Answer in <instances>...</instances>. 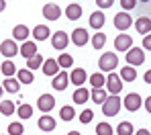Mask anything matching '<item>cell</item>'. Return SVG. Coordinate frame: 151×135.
<instances>
[{
  "instance_id": "1",
  "label": "cell",
  "mask_w": 151,
  "mask_h": 135,
  "mask_svg": "<svg viewBox=\"0 0 151 135\" xmlns=\"http://www.w3.org/2000/svg\"><path fill=\"white\" fill-rule=\"evenodd\" d=\"M116 66H119V57H116V53L106 51V53H102L100 57H98V68H100V72L112 74V72L116 70Z\"/></svg>"
},
{
  "instance_id": "2",
  "label": "cell",
  "mask_w": 151,
  "mask_h": 135,
  "mask_svg": "<svg viewBox=\"0 0 151 135\" xmlns=\"http://www.w3.org/2000/svg\"><path fill=\"white\" fill-rule=\"evenodd\" d=\"M121 98L119 96H108L104 103H102V113H104V117H116L119 115V110H121Z\"/></svg>"
},
{
  "instance_id": "3",
  "label": "cell",
  "mask_w": 151,
  "mask_h": 135,
  "mask_svg": "<svg viewBox=\"0 0 151 135\" xmlns=\"http://www.w3.org/2000/svg\"><path fill=\"white\" fill-rule=\"evenodd\" d=\"M68 43H70V35H68L65 31H55V33L51 35V45H53V49L63 51V49L68 47Z\"/></svg>"
},
{
  "instance_id": "4",
  "label": "cell",
  "mask_w": 151,
  "mask_h": 135,
  "mask_svg": "<svg viewBox=\"0 0 151 135\" xmlns=\"http://www.w3.org/2000/svg\"><path fill=\"white\" fill-rule=\"evenodd\" d=\"M143 61H145V53H143L141 47H131L127 51V66L135 68V66H141Z\"/></svg>"
},
{
  "instance_id": "5",
  "label": "cell",
  "mask_w": 151,
  "mask_h": 135,
  "mask_svg": "<svg viewBox=\"0 0 151 135\" xmlns=\"http://www.w3.org/2000/svg\"><path fill=\"white\" fill-rule=\"evenodd\" d=\"M133 47V37L131 35H127V33H121V35H116V39H114V49L116 51H129Z\"/></svg>"
},
{
  "instance_id": "6",
  "label": "cell",
  "mask_w": 151,
  "mask_h": 135,
  "mask_svg": "<svg viewBox=\"0 0 151 135\" xmlns=\"http://www.w3.org/2000/svg\"><path fill=\"white\" fill-rule=\"evenodd\" d=\"M0 53L4 55V57H14V55L19 53V45H17V41H12V39H4L2 43H0Z\"/></svg>"
},
{
  "instance_id": "7",
  "label": "cell",
  "mask_w": 151,
  "mask_h": 135,
  "mask_svg": "<svg viewBox=\"0 0 151 135\" xmlns=\"http://www.w3.org/2000/svg\"><path fill=\"white\" fill-rule=\"evenodd\" d=\"M123 105H125L127 110H131V113H135V110H139V107H141V96L137 94V92H131V94H127L125 100H121Z\"/></svg>"
},
{
  "instance_id": "8",
  "label": "cell",
  "mask_w": 151,
  "mask_h": 135,
  "mask_svg": "<svg viewBox=\"0 0 151 135\" xmlns=\"http://www.w3.org/2000/svg\"><path fill=\"white\" fill-rule=\"evenodd\" d=\"M112 23H114V27L119 29V31H127V29L133 25V19H131V14H129V12H116Z\"/></svg>"
},
{
  "instance_id": "9",
  "label": "cell",
  "mask_w": 151,
  "mask_h": 135,
  "mask_svg": "<svg viewBox=\"0 0 151 135\" xmlns=\"http://www.w3.org/2000/svg\"><path fill=\"white\" fill-rule=\"evenodd\" d=\"M104 84H106V88L110 90L112 96H119V92L123 90V82H121V78H119L116 74H110V76L104 80Z\"/></svg>"
},
{
  "instance_id": "10",
  "label": "cell",
  "mask_w": 151,
  "mask_h": 135,
  "mask_svg": "<svg viewBox=\"0 0 151 135\" xmlns=\"http://www.w3.org/2000/svg\"><path fill=\"white\" fill-rule=\"evenodd\" d=\"M88 41H90V35H88L86 29H74V33H72V43H74L76 47H84Z\"/></svg>"
},
{
  "instance_id": "11",
  "label": "cell",
  "mask_w": 151,
  "mask_h": 135,
  "mask_svg": "<svg viewBox=\"0 0 151 135\" xmlns=\"http://www.w3.org/2000/svg\"><path fill=\"white\" fill-rule=\"evenodd\" d=\"M68 84H70V76L61 70V72H57L55 76H53V82H51V86H53V90H65L68 88Z\"/></svg>"
},
{
  "instance_id": "12",
  "label": "cell",
  "mask_w": 151,
  "mask_h": 135,
  "mask_svg": "<svg viewBox=\"0 0 151 135\" xmlns=\"http://www.w3.org/2000/svg\"><path fill=\"white\" fill-rule=\"evenodd\" d=\"M53 107H55V98H53V94H41V96L37 98V108L43 110L45 115H47Z\"/></svg>"
},
{
  "instance_id": "13",
  "label": "cell",
  "mask_w": 151,
  "mask_h": 135,
  "mask_svg": "<svg viewBox=\"0 0 151 135\" xmlns=\"http://www.w3.org/2000/svg\"><path fill=\"white\" fill-rule=\"evenodd\" d=\"M68 76H70V82L74 84L76 88H82V84L88 80L86 70H84V68H74V70H72V74H68Z\"/></svg>"
},
{
  "instance_id": "14",
  "label": "cell",
  "mask_w": 151,
  "mask_h": 135,
  "mask_svg": "<svg viewBox=\"0 0 151 135\" xmlns=\"http://www.w3.org/2000/svg\"><path fill=\"white\" fill-rule=\"evenodd\" d=\"M43 17H45L47 21H57V19L61 17V8H59L57 4H53V2H47V4L43 6Z\"/></svg>"
},
{
  "instance_id": "15",
  "label": "cell",
  "mask_w": 151,
  "mask_h": 135,
  "mask_svg": "<svg viewBox=\"0 0 151 135\" xmlns=\"http://www.w3.org/2000/svg\"><path fill=\"white\" fill-rule=\"evenodd\" d=\"M19 53L23 55L25 59H31L33 55H37V43H35V41H25V43L19 47Z\"/></svg>"
},
{
  "instance_id": "16",
  "label": "cell",
  "mask_w": 151,
  "mask_h": 135,
  "mask_svg": "<svg viewBox=\"0 0 151 135\" xmlns=\"http://www.w3.org/2000/svg\"><path fill=\"white\" fill-rule=\"evenodd\" d=\"M82 4H78V2H72V4H68V8H65V17L70 19V21H78L80 17H82Z\"/></svg>"
},
{
  "instance_id": "17",
  "label": "cell",
  "mask_w": 151,
  "mask_h": 135,
  "mask_svg": "<svg viewBox=\"0 0 151 135\" xmlns=\"http://www.w3.org/2000/svg\"><path fill=\"white\" fill-rule=\"evenodd\" d=\"M55 125H57V123H55V119L49 117V115H43V117L39 119V129H41V131H45V133H51V131L55 129Z\"/></svg>"
},
{
  "instance_id": "18",
  "label": "cell",
  "mask_w": 151,
  "mask_h": 135,
  "mask_svg": "<svg viewBox=\"0 0 151 135\" xmlns=\"http://www.w3.org/2000/svg\"><path fill=\"white\" fill-rule=\"evenodd\" d=\"M12 39L25 43L27 39H29V27H27V25H17V27L12 29Z\"/></svg>"
},
{
  "instance_id": "19",
  "label": "cell",
  "mask_w": 151,
  "mask_h": 135,
  "mask_svg": "<svg viewBox=\"0 0 151 135\" xmlns=\"http://www.w3.org/2000/svg\"><path fill=\"white\" fill-rule=\"evenodd\" d=\"M33 37L37 39V41H45V39H49L51 37V31L47 25H37V27L33 29Z\"/></svg>"
},
{
  "instance_id": "20",
  "label": "cell",
  "mask_w": 151,
  "mask_h": 135,
  "mask_svg": "<svg viewBox=\"0 0 151 135\" xmlns=\"http://www.w3.org/2000/svg\"><path fill=\"white\" fill-rule=\"evenodd\" d=\"M104 23H106V19H104V12L102 10H96V12L90 14V27L92 29H102Z\"/></svg>"
},
{
  "instance_id": "21",
  "label": "cell",
  "mask_w": 151,
  "mask_h": 135,
  "mask_svg": "<svg viewBox=\"0 0 151 135\" xmlns=\"http://www.w3.org/2000/svg\"><path fill=\"white\" fill-rule=\"evenodd\" d=\"M135 27H137V31H139L141 35H149V31H151V19H149V17H141V19H137Z\"/></svg>"
},
{
  "instance_id": "22",
  "label": "cell",
  "mask_w": 151,
  "mask_h": 135,
  "mask_svg": "<svg viewBox=\"0 0 151 135\" xmlns=\"http://www.w3.org/2000/svg\"><path fill=\"white\" fill-rule=\"evenodd\" d=\"M0 72H2L6 78H12V76L17 74V66H14V61H12V59L2 61V64H0Z\"/></svg>"
},
{
  "instance_id": "23",
  "label": "cell",
  "mask_w": 151,
  "mask_h": 135,
  "mask_svg": "<svg viewBox=\"0 0 151 135\" xmlns=\"http://www.w3.org/2000/svg\"><path fill=\"white\" fill-rule=\"evenodd\" d=\"M41 68H43V74H45V76H55V74L59 72V66H57L55 59H45Z\"/></svg>"
},
{
  "instance_id": "24",
  "label": "cell",
  "mask_w": 151,
  "mask_h": 135,
  "mask_svg": "<svg viewBox=\"0 0 151 135\" xmlns=\"http://www.w3.org/2000/svg\"><path fill=\"white\" fill-rule=\"evenodd\" d=\"M33 80H35V76H33V72H29L27 68L17 70V82H19V84H33Z\"/></svg>"
},
{
  "instance_id": "25",
  "label": "cell",
  "mask_w": 151,
  "mask_h": 135,
  "mask_svg": "<svg viewBox=\"0 0 151 135\" xmlns=\"http://www.w3.org/2000/svg\"><path fill=\"white\" fill-rule=\"evenodd\" d=\"M74 103L76 105H86L88 103V98H90V92L86 90V88H76V92H74Z\"/></svg>"
},
{
  "instance_id": "26",
  "label": "cell",
  "mask_w": 151,
  "mask_h": 135,
  "mask_svg": "<svg viewBox=\"0 0 151 135\" xmlns=\"http://www.w3.org/2000/svg\"><path fill=\"white\" fill-rule=\"evenodd\" d=\"M2 88H4V92H10V94H17V92L21 90V84L17 82V78H6V80L2 82Z\"/></svg>"
},
{
  "instance_id": "27",
  "label": "cell",
  "mask_w": 151,
  "mask_h": 135,
  "mask_svg": "<svg viewBox=\"0 0 151 135\" xmlns=\"http://www.w3.org/2000/svg\"><path fill=\"white\" fill-rule=\"evenodd\" d=\"M119 78H121V82L123 80L125 82H135L137 80V70L131 68V66H125V68L121 70V76H119Z\"/></svg>"
},
{
  "instance_id": "28",
  "label": "cell",
  "mask_w": 151,
  "mask_h": 135,
  "mask_svg": "<svg viewBox=\"0 0 151 135\" xmlns=\"http://www.w3.org/2000/svg\"><path fill=\"white\" fill-rule=\"evenodd\" d=\"M43 61H45V57H43V55H33V57H31V59H27V70H29V72H33V70H39V68H41V66H43Z\"/></svg>"
},
{
  "instance_id": "29",
  "label": "cell",
  "mask_w": 151,
  "mask_h": 135,
  "mask_svg": "<svg viewBox=\"0 0 151 135\" xmlns=\"http://www.w3.org/2000/svg\"><path fill=\"white\" fill-rule=\"evenodd\" d=\"M55 61H57V66H59L61 70H68V68H72V66H74V57H72L70 53H61Z\"/></svg>"
},
{
  "instance_id": "30",
  "label": "cell",
  "mask_w": 151,
  "mask_h": 135,
  "mask_svg": "<svg viewBox=\"0 0 151 135\" xmlns=\"http://www.w3.org/2000/svg\"><path fill=\"white\" fill-rule=\"evenodd\" d=\"M74 117H76V108L74 107H68V105H65V107L59 108V119H61V121H72Z\"/></svg>"
},
{
  "instance_id": "31",
  "label": "cell",
  "mask_w": 151,
  "mask_h": 135,
  "mask_svg": "<svg viewBox=\"0 0 151 135\" xmlns=\"http://www.w3.org/2000/svg\"><path fill=\"white\" fill-rule=\"evenodd\" d=\"M17 115H19V119L27 121V119L33 117V107H31V105H21V107L17 108Z\"/></svg>"
},
{
  "instance_id": "32",
  "label": "cell",
  "mask_w": 151,
  "mask_h": 135,
  "mask_svg": "<svg viewBox=\"0 0 151 135\" xmlns=\"http://www.w3.org/2000/svg\"><path fill=\"white\" fill-rule=\"evenodd\" d=\"M90 98L96 103V105H102L106 98H108V92L106 90H102V88H98V90H92V94H90Z\"/></svg>"
},
{
  "instance_id": "33",
  "label": "cell",
  "mask_w": 151,
  "mask_h": 135,
  "mask_svg": "<svg viewBox=\"0 0 151 135\" xmlns=\"http://www.w3.org/2000/svg\"><path fill=\"white\" fill-rule=\"evenodd\" d=\"M116 133H119V135H133V133H135V129H133V123H129V121H123V123H119V127H116Z\"/></svg>"
},
{
  "instance_id": "34",
  "label": "cell",
  "mask_w": 151,
  "mask_h": 135,
  "mask_svg": "<svg viewBox=\"0 0 151 135\" xmlns=\"http://www.w3.org/2000/svg\"><path fill=\"white\" fill-rule=\"evenodd\" d=\"M90 43H92V47H94V49H102V47H104V43H106V35H104V33H96V35L90 39Z\"/></svg>"
},
{
  "instance_id": "35",
  "label": "cell",
  "mask_w": 151,
  "mask_h": 135,
  "mask_svg": "<svg viewBox=\"0 0 151 135\" xmlns=\"http://www.w3.org/2000/svg\"><path fill=\"white\" fill-rule=\"evenodd\" d=\"M0 113H2L4 117H10V115L14 113V103H12V100H2V103H0Z\"/></svg>"
},
{
  "instance_id": "36",
  "label": "cell",
  "mask_w": 151,
  "mask_h": 135,
  "mask_svg": "<svg viewBox=\"0 0 151 135\" xmlns=\"http://www.w3.org/2000/svg\"><path fill=\"white\" fill-rule=\"evenodd\" d=\"M104 80H106V78H104L102 74H92V76H90L92 90H98V88H102V86H104Z\"/></svg>"
},
{
  "instance_id": "37",
  "label": "cell",
  "mask_w": 151,
  "mask_h": 135,
  "mask_svg": "<svg viewBox=\"0 0 151 135\" xmlns=\"http://www.w3.org/2000/svg\"><path fill=\"white\" fill-rule=\"evenodd\" d=\"M96 135H114V129L110 127V123H98L96 125Z\"/></svg>"
},
{
  "instance_id": "38",
  "label": "cell",
  "mask_w": 151,
  "mask_h": 135,
  "mask_svg": "<svg viewBox=\"0 0 151 135\" xmlns=\"http://www.w3.org/2000/svg\"><path fill=\"white\" fill-rule=\"evenodd\" d=\"M25 127L23 123H8V135H23Z\"/></svg>"
},
{
  "instance_id": "39",
  "label": "cell",
  "mask_w": 151,
  "mask_h": 135,
  "mask_svg": "<svg viewBox=\"0 0 151 135\" xmlns=\"http://www.w3.org/2000/svg\"><path fill=\"white\" fill-rule=\"evenodd\" d=\"M92 119H94V113H92L90 108H84V110L80 113V123L88 125V123H92Z\"/></svg>"
},
{
  "instance_id": "40",
  "label": "cell",
  "mask_w": 151,
  "mask_h": 135,
  "mask_svg": "<svg viewBox=\"0 0 151 135\" xmlns=\"http://www.w3.org/2000/svg\"><path fill=\"white\" fill-rule=\"evenodd\" d=\"M135 4H137V2H135V0H123V2H121V6H123V8H125V10H123V12H129V10H131V8H133V6H135Z\"/></svg>"
},
{
  "instance_id": "41",
  "label": "cell",
  "mask_w": 151,
  "mask_h": 135,
  "mask_svg": "<svg viewBox=\"0 0 151 135\" xmlns=\"http://www.w3.org/2000/svg\"><path fill=\"white\" fill-rule=\"evenodd\" d=\"M96 4H98V8H110L112 6V0H98Z\"/></svg>"
},
{
  "instance_id": "42",
  "label": "cell",
  "mask_w": 151,
  "mask_h": 135,
  "mask_svg": "<svg viewBox=\"0 0 151 135\" xmlns=\"http://www.w3.org/2000/svg\"><path fill=\"white\" fill-rule=\"evenodd\" d=\"M143 47H145L147 51L151 49V37H149V35H145V39H143Z\"/></svg>"
},
{
  "instance_id": "43",
  "label": "cell",
  "mask_w": 151,
  "mask_h": 135,
  "mask_svg": "<svg viewBox=\"0 0 151 135\" xmlns=\"http://www.w3.org/2000/svg\"><path fill=\"white\" fill-rule=\"evenodd\" d=\"M135 135H151L149 129H139V131H135Z\"/></svg>"
},
{
  "instance_id": "44",
  "label": "cell",
  "mask_w": 151,
  "mask_h": 135,
  "mask_svg": "<svg viewBox=\"0 0 151 135\" xmlns=\"http://www.w3.org/2000/svg\"><path fill=\"white\" fill-rule=\"evenodd\" d=\"M145 108H147V110H151V98H147V100H145Z\"/></svg>"
},
{
  "instance_id": "45",
  "label": "cell",
  "mask_w": 151,
  "mask_h": 135,
  "mask_svg": "<svg viewBox=\"0 0 151 135\" xmlns=\"http://www.w3.org/2000/svg\"><path fill=\"white\" fill-rule=\"evenodd\" d=\"M4 8H6V2H4V0H0V12H2Z\"/></svg>"
},
{
  "instance_id": "46",
  "label": "cell",
  "mask_w": 151,
  "mask_h": 135,
  "mask_svg": "<svg viewBox=\"0 0 151 135\" xmlns=\"http://www.w3.org/2000/svg\"><path fill=\"white\" fill-rule=\"evenodd\" d=\"M2 94H4V88H2V84H0V98H2Z\"/></svg>"
},
{
  "instance_id": "47",
  "label": "cell",
  "mask_w": 151,
  "mask_h": 135,
  "mask_svg": "<svg viewBox=\"0 0 151 135\" xmlns=\"http://www.w3.org/2000/svg\"><path fill=\"white\" fill-rule=\"evenodd\" d=\"M68 135H82V133H78V131H70Z\"/></svg>"
}]
</instances>
